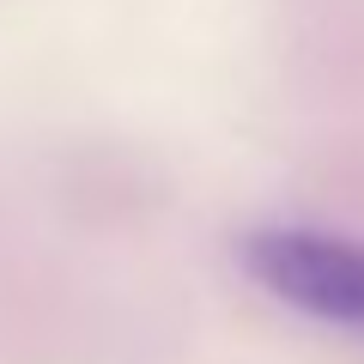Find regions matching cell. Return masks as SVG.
Wrapping results in <instances>:
<instances>
[{
  "instance_id": "1",
  "label": "cell",
  "mask_w": 364,
  "mask_h": 364,
  "mask_svg": "<svg viewBox=\"0 0 364 364\" xmlns=\"http://www.w3.org/2000/svg\"><path fill=\"white\" fill-rule=\"evenodd\" d=\"M243 267L279 304L364 334V243L310 225H261L237 243Z\"/></svg>"
}]
</instances>
